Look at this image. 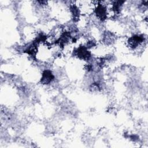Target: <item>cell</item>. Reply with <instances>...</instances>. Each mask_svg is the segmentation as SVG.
Wrapping results in <instances>:
<instances>
[{
	"mask_svg": "<svg viewBox=\"0 0 148 148\" xmlns=\"http://www.w3.org/2000/svg\"><path fill=\"white\" fill-rule=\"evenodd\" d=\"M54 79V76L53 75L51 71L46 70L43 72L42 77L41 78V82L43 84H49Z\"/></svg>",
	"mask_w": 148,
	"mask_h": 148,
	"instance_id": "1",
	"label": "cell"
}]
</instances>
